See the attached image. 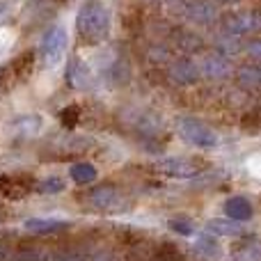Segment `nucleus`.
<instances>
[{
  "label": "nucleus",
  "mask_w": 261,
  "mask_h": 261,
  "mask_svg": "<svg viewBox=\"0 0 261 261\" xmlns=\"http://www.w3.org/2000/svg\"><path fill=\"white\" fill-rule=\"evenodd\" d=\"M108 28H110V14L103 5L96 3V0H90V3L83 5L76 16V30L83 39L90 41V44H96V41L106 39Z\"/></svg>",
  "instance_id": "1"
},
{
  "label": "nucleus",
  "mask_w": 261,
  "mask_h": 261,
  "mask_svg": "<svg viewBox=\"0 0 261 261\" xmlns=\"http://www.w3.org/2000/svg\"><path fill=\"white\" fill-rule=\"evenodd\" d=\"M176 130L179 135L186 140L188 144H195V147H202V149H211V147H218V135L213 133L208 126H204L202 122L193 117H181L176 119Z\"/></svg>",
  "instance_id": "2"
},
{
  "label": "nucleus",
  "mask_w": 261,
  "mask_h": 261,
  "mask_svg": "<svg viewBox=\"0 0 261 261\" xmlns=\"http://www.w3.org/2000/svg\"><path fill=\"white\" fill-rule=\"evenodd\" d=\"M64 48H67V30L60 25L50 28L41 39V60L46 67H55L62 60Z\"/></svg>",
  "instance_id": "3"
},
{
  "label": "nucleus",
  "mask_w": 261,
  "mask_h": 261,
  "mask_svg": "<svg viewBox=\"0 0 261 261\" xmlns=\"http://www.w3.org/2000/svg\"><path fill=\"white\" fill-rule=\"evenodd\" d=\"M156 170L174 179H188V176L197 174V165L190 163L188 158H165V161L156 163Z\"/></svg>",
  "instance_id": "4"
},
{
  "label": "nucleus",
  "mask_w": 261,
  "mask_h": 261,
  "mask_svg": "<svg viewBox=\"0 0 261 261\" xmlns=\"http://www.w3.org/2000/svg\"><path fill=\"white\" fill-rule=\"evenodd\" d=\"M227 32L231 35H248V32H254V30H261V14H239V16H231L227 18L225 23Z\"/></svg>",
  "instance_id": "5"
},
{
  "label": "nucleus",
  "mask_w": 261,
  "mask_h": 261,
  "mask_svg": "<svg viewBox=\"0 0 261 261\" xmlns=\"http://www.w3.org/2000/svg\"><path fill=\"white\" fill-rule=\"evenodd\" d=\"M225 213L229 216V220L245 222L252 218V204L245 197H229L225 202Z\"/></svg>",
  "instance_id": "6"
},
{
  "label": "nucleus",
  "mask_w": 261,
  "mask_h": 261,
  "mask_svg": "<svg viewBox=\"0 0 261 261\" xmlns=\"http://www.w3.org/2000/svg\"><path fill=\"white\" fill-rule=\"evenodd\" d=\"M90 202L94 204L96 208L110 211V208H115L119 204V195H117V190H113V188H96L94 193L90 195Z\"/></svg>",
  "instance_id": "7"
},
{
  "label": "nucleus",
  "mask_w": 261,
  "mask_h": 261,
  "mask_svg": "<svg viewBox=\"0 0 261 261\" xmlns=\"http://www.w3.org/2000/svg\"><path fill=\"white\" fill-rule=\"evenodd\" d=\"M206 231L211 236H241L243 234V227L236 220H211L206 225Z\"/></svg>",
  "instance_id": "8"
},
{
  "label": "nucleus",
  "mask_w": 261,
  "mask_h": 261,
  "mask_svg": "<svg viewBox=\"0 0 261 261\" xmlns=\"http://www.w3.org/2000/svg\"><path fill=\"white\" fill-rule=\"evenodd\" d=\"M234 261H261V243L259 241H245L234 250Z\"/></svg>",
  "instance_id": "9"
},
{
  "label": "nucleus",
  "mask_w": 261,
  "mask_h": 261,
  "mask_svg": "<svg viewBox=\"0 0 261 261\" xmlns=\"http://www.w3.org/2000/svg\"><path fill=\"white\" fill-rule=\"evenodd\" d=\"M69 176L81 186L92 184V181L96 179V167L90 165V163H76V165H71V170H69Z\"/></svg>",
  "instance_id": "10"
},
{
  "label": "nucleus",
  "mask_w": 261,
  "mask_h": 261,
  "mask_svg": "<svg viewBox=\"0 0 261 261\" xmlns=\"http://www.w3.org/2000/svg\"><path fill=\"white\" fill-rule=\"evenodd\" d=\"M23 227H25L28 231H35V234H50V231L64 227V222H60V220H28Z\"/></svg>",
  "instance_id": "11"
},
{
  "label": "nucleus",
  "mask_w": 261,
  "mask_h": 261,
  "mask_svg": "<svg viewBox=\"0 0 261 261\" xmlns=\"http://www.w3.org/2000/svg\"><path fill=\"white\" fill-rule=\"evenodd\" d=\"M172 78L179 83H190L197 78V69H195V64H190V62H179L172 67Z\"/></svg>",
  "instance_id": "12"
},
{
  "label": "nucleus",
  "mask_w": 261,
  "mask_h": 261,
  "mask_svg": "<svg viewBox=\"0 0 261 261\" xmlns=\"http://www.w3.org/2000/svg\"><path fill=\"white\" fill-rule=\"evenodd\" d=\"M243 85H259L261 83V67H243L239 73Z\"/></svg>",
  "instance_id": "13"
},
{
  "label": "nucleus",
  "mask_w": 261,
  "mask_h": 261,
  "mask_svg": "<svg viewBox=\"0 0 261 261\" xmlns=\"http://www.w3.org/2000/svg\"><path fill=\"white\" fill-rule=\"evenodd\" d=\"M225 67H227V64L222 62L220 58H216V55L206 60V73H211V76H213V73H218V76H220V73H225L227 71Z\"/></svg>",
  "instance_id": "14"
},
{
  "label": "nucleus",
  "mask_w": 261,
  "mask_h": 261,
  "mask_svg": "<svg viewBox=\"0 0 261 261\" xmlns=\"http://www.w3.org/2000/svg\"><path fill=\"white\" fill-rule=\"evenodd\" d=\"M39 188H41V193H60V190L64 188V184H62V179H58V176H50V179H46Z\"/></svg>",
  "instance_id": "15"
},
{
  "label": "nucleus",
  "mask_w": 261,
  "mask_h": 261,
  "mask_svg": "<svg viewBox=\"0 0 261 261\" xmlns=\"http://www.w3.org/2000/svg\"><path fill=\"white\" fill-rule=\"evenodd\" d=\"M12 261H46V254L39 250H25V252H18Z\"/></svg>",
  "instance_id": "16"
},
{
  "label": "nucleus",
  "mask_w": 261,
  "mask_h": 261,
  "mask_svg": "<svg viewBox=\"0 0 261 261\" xmlns=\"http://www.w3.org/2000/svg\"><path fill=\"white\" fill-rule=\"evenodd\" d=\"M170 229L176 231V234H181V236H190V234H193V225H190V222H186V220H170Z\"/></svg>",
  "instance_id": "17"
},
{
  "label": "nucleus",
  "mask_w": 261,
  "mask_h": 261,
  "mask_svg": "<svg viewBox=\"0 0 261 261\" xmlns=\"http://www.w3.org/2000/svg\"><path fill=\"white\" fill-rule=\"evenodd\" d=\"M9 14H12V3H7V0H0V25H3V23H7Z\"/></svg>",
  "instance_id": "18"
},
{
  "label": "nucleus",
  "mask_w": 261,
  "mask_h": 261,
  "mask_svg": "<svg viewBox=\"0 0 261 261\" xmlns=\"http://www.w3.org/2000/svg\"><path fill=\"white\" fill-rule=\"evenodd\" d=\"M248 53L252 55V58H261V39L259 41H252V44L248 46Z\"/></svg>",
  "instance_id": "19"
},
{
  "label": "nucleus",
  "mask_w": 261,
  "mask_h": 261,
  "mask_svg": "<svg viewBox=\"0 0 261 261\" xmlns=\"http://www.w3.org/2000/svg\"><path fill=\"white\" fill-rule=\"evenodd\" d=\"M3 78H5V69H0V85H3Z\"/></svg>",
  "instance_id": "20"
},
{
  "label": "nucleus",
  "mask_w": 261,
  "mask_h": 261,
  "mask_svg": "<svg viewBox=\"0 0 261 261\" xmlns=\"http://www.w3.org/2000/svg\"><path fill=\"white\" fill-rule=\"evenodd\" d=\"M0 261H5V250L0 248Z\"/></svg>",
  "instance_id": "21"
}]
</instances>
